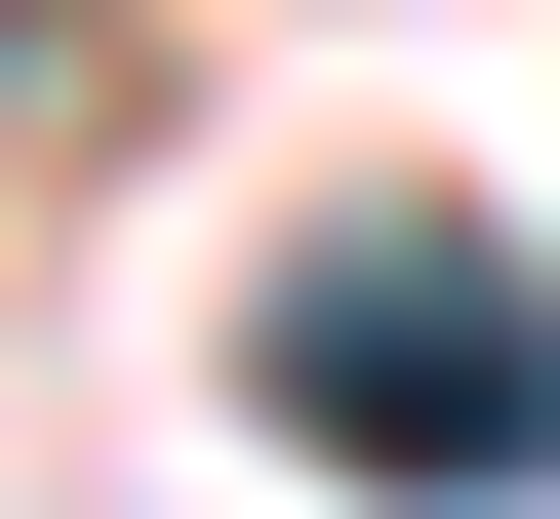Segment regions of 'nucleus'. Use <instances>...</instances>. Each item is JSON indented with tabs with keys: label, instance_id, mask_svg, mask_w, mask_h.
I'll use <instances>...</instances> for the list:
<instances>
[{
	"label": "nucleus",
	"instance_id": "nucleus-1",
	"mask_svg": "<svg viewBox=\"0 0 560 519\" xmlns=\"http://www.w3.org/2000/svg\"><path fill=\"white\" fill-rule=\"evenodd\" d=\"M241 400L320 439V480H441V519H521V480H560V280H521V240H320V280L241 320Z\"/></svg>",
	"mask_w": 560,
	"mask_h": 519
}]
</instances>
